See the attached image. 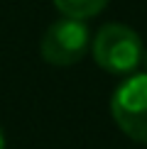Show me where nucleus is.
<instances>
[{"instance_id":"f257e3e1","label":"nucleus","mask_w":147,"mask_h":149,"mask_svg":"<svg viewBox=\"0 0 147 149\" xmlns=\"http://www.w3.org/2000/svg\"><path fill=\"white\" fill-rule=\"evenodd\" d=\"M93 59L108 73H130L142 64V39L127 24H103L93 37Z\"/></svg>"},{"instance_id":"f03ea898","label":"nucleus","mask_w":147,"mask_h":149,"mask_svg":"<svg viewBox=\"0 0 147 149\" xmlns=\"http://www.w3.org/2000/svg\"><path fill=\"white\" fill-rule=\"evenodd\" d=\"M110 113L130 139L147 144V73H135L115 88Z\"/></svg>"},{"instance_id":"7ed1b4c3","label":"nucleus","mask_w":147,"mask_h":149,"mask_svg":"<svg viewBox=\"0 0 147 149\" xmlns=\"http://www.w3.org/2000/svg\"><path fill=\"white\" fill-rule=\"evenodd\" d=\"M91 47L88 24L76 17H61L47 27L42 37V59L52 66H74L78 64Z\"/></svg>"},{"instance_id":"20e7f679","label":"nucleus","mask_w":147,"mask_h":149,"mask_svg":"<svg viewBox=\"0 0 147 149\" xmlns=\"http://www.w3.org/2000/svg\"><path fill=\"white\" fill-rule=\"evenodd\" d=\"M57 10L64 17H76V20H86V17L98 15L108 5V0H52Z\"/></svg>"},{"instance_id":"39448f33","label":"nucleus","mask_w":147,"mask_h":149,"mask_svg":"<svg viewBox=\"0 0 147 149\" xmlns=\"http://www.w3.org/2000/svg\"><path fill=\"white\" fill-rule=\"evenodd\" d=\"M142 64H145V73H147V49L142 52Z\"/></svg>"},{"instance_id":"423d86ee","label":"nucleus","mask_w":147,"mask_h":149,"mask_svg":"<svg viewBox=\"0 0 147 149\" xmlns=\"http://www.w3.org/2000/svg\"><path fill=\"white\" fill-rule=\"evenodd\" d=\"M0 149H5V137H3V132H0Z\"/></svg>"}]
</instances>
